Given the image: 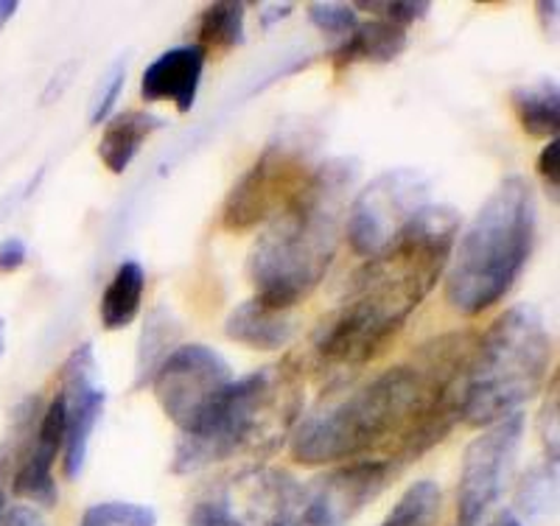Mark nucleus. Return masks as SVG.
I'll return each instance as SVG.
<instances>
[{
	"mask_svg": "<svg viewBox=\"0 0 560 526\" xmlns=\"http://www.w3.org/2000/svg\"><path fill=\"white\" fill-rule=\"evenodd\" d=\"M292 12H294V3H261V7H258L264 28L275 26V23H280V20H287Z\"/></svg>",
	"mask_w": 560,
	"mask_h": 526,
	"instance_id": "obj_32",
	"label": "nucleus"
},
{
	"mask_svg": "<svg viewBox=\"0 0 560 526\" xmlns=\"http://www.w3.org/2000/svg\"><path fill=\"white\" fill-rule=\"evenodd\" d=\"M18 9H20L18 0H0V32H3L9 23H12L14 14H18Z\"/></svg>",
	"mask_w": 560,
	"mask_h": 526,
	"instance_id": "obj_35",
	"label": "nucleus"
},
{
	"mask_svg": "<svg viewBox=\"0 0 560 526\" xmlns=\"http://www.w3.org/2000/svg\"><path fill=\"white\" fill-rule=\"evenodd\" d=\"M102 373H98L96 350L93 344H79L62 364V395L65 400V476L77 482L88 465L90 443L96 434L107 406V389H104Z\"/></svg>",
	"mask_w": 560,
	"mask_h": 526,
	"instance_id": "obj_12",
	"label": "nucleus"
},
{
	"mask_svg": "<svg viewBox=\"0 0 560 526\" xmlns=\"http://www.w3.org/2000/svg\"><path fill=\"white\" fill-rule=\"evenodd\" d=\"M79 526H158V513L135 501H102L82 515Z\"/></svg>",
	"mask_w": 560,
	"mask_h": 526,
	"instance_id": "obj_23",
	"label": "nucleus"
},
{
	"mask_svg": "<svg viewBox=\"0 0 560 526\" xmlns=\"http://www.w3.org/2000/svg\"><path fill=\"white\" fill-rule=\"evenodd\" d=\"M208 54L197 43H185L160 54L140 77V98L149 104L168 102L177 113H191L202 87Z\"/></svg>",
	"mask_w": 560,
	"mask_h": 526,
	"instance_id": "obj_14",
	"label": "nucleus"
},
{
	"mask_svg": "<svg viewBox=\"0 0 560 526\" xmlns=\"http://www.w3.org/2000/svg\"><path fill=\"white\" fill-rule=\"evenodd\" d=\"M443 507V490L432 479H420L395 501L387 518L378 526H434Z\"/></svg>",
	"mask_w": 560,
	"mask_h": 526,
	"instance_id": "obj_22",
	"label": "nucleus"
},
{
	"mask_svg": "<svg viewBox=\"0 0 560 526\" xmlns=\"http://www.w3.org/2000/svg\"><path fill=\"white\" fill-rule=\"evenodd\" d=\"M312 26L319 28L328 37H339L342 43L353 28L359 26L357 3H339V0H317L306 7Z\"/></svg>",
	"mask_w": 560,
	"mask_h": 526,
	"instance_id": "obj_24",
	"label": "nucleus"
},
{
	"mask_svg": "<svg viewBox=\"0 0 560 526\" xmlns=\"http://www.w3.org/2000/svg\"><path fill=\"white\" fill-rule=\"evenodd\" d=\"M409 34L387 20H359V26L334 48L331 62L337 70L353 68L357 62H393L407 51Z\"/></svg>",
	"mask_w": 560,
	"mask_h": 526,
	"instance_id": "obj_17",
	"label": "nucleus"
},
{
	"mask_svg": "<svg viewBox=\"0 0 560 526\" xmlns=\"http://www.w3.org/2000/svg\"><path fill=\"white\" fill-rule=\"evenodd\" d=\"M3 348H7V342H3V323H0V355H3Z\"/></svg>",
	"mask_w": 560,
	"mask_h": 526,
	"instance_id": "obj_37",
	"label": "nucleus"
},
{
	"mask_svg": "<svg viewBox=\"0 0 560 526\" xmlns=\"http://www.w3.org/2000/svg\"><path fill=\"white\" fill-rule=\"evenodd\" d=\"M124 84H127V65L115 62L113 68L107 70V77L102 79L96 93H93V102H90V115H88L90 127H98L102 121H109V118H113V109L115 104H118V98H121Z\"/></svg>",
	"mask_w": 560,
	"mask_h": 526,
	"instance_id": "obj_26",
	"label": "nucleus"
},
{
	"mask_svg": "<svg viewBox=\"0 0 560 526\" xmlns=\"http://www.w3.org/2000/svg\"><path fill=\"white\" fill-rule=\"evenodd\" d=\"M163 127H166V121L160 115H154L152 109L115 113L104 124L102 140H98V160H102L109 174H124L135 163L143 143Z\"/></svg>",
	"mask_w": 560,
	"mask_h": 526,
	"instance_id": "obj_16",
	"label": "nucleus"
},
{
	"mask_svg": "<svg viewBox=\"0 0 560 526\" xmlns=\"http://www.w3.org/2000/svg\"><path fill=\"white\" fill-rule=\"evenodd\" d=\"M0 526H48V521H45V515L39 513L37 507H32V504H18V507L7 510L3 524Z\"/></svg>",
	"mask_w": 560,
	"mask_h": 526,
	"instance_id": "obj_31",
	"label": "nucleus"
},
{
	"mask_svg": "<svg viewBox=\"0 0 560 526\" xmlns=\"http://www.w3.org/2000/svg\"><path fill=\"white\" fill-rule=\"evenodd\" d=\"M357 12L376 14L378 20H387L398 28H409L420 20H427L432 12L429 0H387V3H357Z\"/></svg>",
	"mask_w": 560,
	"mask_h": 526,
	"instance_id": "obj_27",
	"label": "nucleus"
},
{
	"mask_svg": "<svg viewBox=\"0 0 560 526\" xmlns=\"http://www.w3.org/2000/svg\"><path fill=\"white\" fill-rule=\"evenodd\" d=\"M353 177V160L319 163L308 183L264 224L247 255V278L258 303L292 311L317 292L337 255Z\"/></svg>",
	"mask_w": 560,
	"mask_h": 526,
	"instance_id": "obj_3",
	"label": "nucleus"
},
{
	"mask_svg": "<svg viewBox=\"0 0 560 526\" xmlns=\"http://www.w3.org/2000/svg\"><path fill=\"white\" fill-rule=\"evenodd\" d=\"M552 364V337L535 305L502 311L474 344L465 370L459 412L463 423L488 429L541 393Z\"/></svg>",
	"mask_w": 560,
	"mask_h": 526,
	"instance_id": "obj_5",
	"label": "nucleus"
},
{
	"mask_svg": "<svg viewBox=\"0 0 560 526\" xmlns=\"http://www.w3.org/2000/svg\"><path fill=\"white\" fill-rule=\"evenodd\" d=\"M280 370H258L236 378L217 400L208 418L188 434H179L174 448V474H197L210 465L228 463L247 448L278 409Z\"/></svg>",
	"mask_w": 560,
	"mask_h": 526,
	"instance_id": "obj_6",
	"label": "nucleus"
},
{
	"mask_svg": "<svg viewBox=\"0 0 560 526\" xmlns=\"http://www.w3.org/2000/svg\"><path fill=\"white\" fill-rule=\"evenodd\" d=\"M143 292H147V269L140 267L138 260H124L104 285L102 303H98V319L104 330L129 328L140 314Z\"/></svg>",
	"mask_w": 560,
	"mask_h": 526,
	"instance_id": "obj_18",
	"label": "nucleus"
},
{
	"mask_svg": "<svg viewBox=\"0 0 560 526\" xmlns=\"http://www.w3.org/2000/svg\"><path fill=\"white\" fill-rule=\"evenodd\" d=\"M488 526H524V524L516 518V513H499Z\"/></svg>",
	"mask_w": 560,
	"mask_h": 526,
	"instance_id": "obj_36",
	"label": "nucleus"
},
{
	"mask_svg": "<svg viewBox=\"0 0 560 526\" xmlns=\"http://www.w3.org/2000/svg\"><path fill=\"white\" fill-rule=\"evenodd\" d=\"M474 344V330H448L420 344L407 362L382 370L337 398L319 400L294 425L292 459L323 468L357 463L387 448L384 459L401 470L429 454L463 420L459 395Z\"/></svg>",
	"mask_w": 560,
	"mask_h": 526,
	"instance_id": "obj_1",
	"label": "nucleus"
},
{
	"mask_svg": "<svg viewBox=\"0 0 560 526\" xmlns=\"http://www.w3.org/2000/svg\"><path fill=\"white\" fill-rule=\"evenodd\" d=\"M188 526H244V521L233 510L228 493H217L194 504Z\"/></svg>",
	"mask_w": 560,
	"mask_h": 526,
	"instance_id": "obj_28",
	"label": "nucleus"
},
{
	"mask_svg": "<svg viewBox=\"0 0 560 526\" xmlns=\"http://www.w3.org/2000/svg\"><path fill=\"white\" fill-rule=\"evenodd\" d=\"M535 12H538V17H541L544 32L555 34V26H558V12H560L558 0H544V3H535Z\"/></svg>",
	"mask_w": 560,
	"mask_h": 526,
	"instance_id": "obj_33",
	"label": "nucleus"
},
{
	"mask_svg": "<svg viewBox=\"0 0 560 526\" xmlns=\"http://www.w3.org/2000/svg\"><path fill=\"white\" fill-rule=\"evenodd\" d=\"M527 418L524 412L510 414L488 425L477 440L468 443L463 454V468L457 479V504L452 526H482L490 510L508 490L510 476L516 468Z\"/></svg>",
	"mask_w": 560,
	"mask_h": 526,
	"instance_id": "obj_8",
	"label": "nucleus"
},
{
	"mask_svg": "<svg viewBox=\"0 0 560 526\" xmlns=\"http://www.w3.org/2000/svg\"><path fill=\"white\" fill-rule=\"evenodd\" d=\"M9 470V457L7 451L0 448V524H3V515L9 510V493H7V482H3V474Z\"/></svg>",
	"mask_w": 560,
	"mask_h": 526,
	"instance_id": "obj_34",
	"label": "nucleus"
},
{
	"mask_svg": "<svg viewBox=\"0 0 560 526\" xmlns=\"http://www.w3.org/2000/svg\"><path fill=\"white\" fill-rule=\"evenodd\" d=\"M395 465L382 457L345 463L317 476L300 493L283 526H348L395 479Z\"/></svg>",
	"mask_w": 560,
	"mask_h": 526,
	"instance_id": "obj_11",
	"label": "nucleus"
},
{
	"mask_svg": "<svg viewBox=\"0 0 560 526\" xmlns=\"http://www.w3.org/2000/svg\"><path fill=\"white\" fill-rule=\"evenodd\" d=\"M28 258V249L26 244L20 242V238H7V242L0 244V272L9 274V272H18Z\"/></svg>",
	"mask_w": 560,
	"mask_h": 526,
	"instance_id": "obj_30",
	"label": "nucleus"
},
{
	"mask_svg": "<svg viewBox=\"0 0 560 526\" xmlns=\"http://www.w3.org/2000/svg\"><path fill=\"white\" fill-rule=\"evenodd\" d=\"M179 323L174 317V311L166 305H158V308L149 311L147 325H143V337L138 342V355H135V387H143V384H152L154 373L166 355L174 348H179Z\"/></svg>",
	"mask_w": 560,
	"mask_h": 526,
	"instance_id": "obj_20",
	"label": "nucleus"
},
{
	"mask_svg": "<svg viewBox=\"0 0 560 526\" xmlns=\"http://www.w3.org/2000/svg\"><path fill=\"white\" fill-rule=\"evenodd\" d=\"M555 488H558V465H544L541 470L524 479L522 493H518V504H522L524 515H544L549 504H555Z\"/></svg>",
	"mask_w": 560,
	"mask_h": 526,
	"instance_id": "obj_25",
	"label": "nucleus"
},
{
	"mask_svg": "<svg viewBox=\"0 0 560 526\" xmlns=\"http://www.w3.org/2000/svg\"><path fill=\"white\" fill-rule=\"evenodd\" d=\"M429 197L427 179L412 168L378 174L359 190L345 219V235L359 258H376L407 227Z\"/></svg>",
	"mask_w": 560,
	"mask_h": 526,
	"instance_id": "obj_10",
	"label": "nucleus"
},
{
	"mask_svg": "<svg viewBox=\"0 0 560 526\" xmlns=\"http://www.w3.org/2000/svg\"><path fill=\"white\" fill-rule=\"evenodd\" d=\"M247 7L236 0H219L208 3L199 14L197 45L205 54L233 51L247 39Z\"/></svg>",
	"mask_w": 560,
	"mask_h": 526,
	"instance_id": "obj_21",
	"label": "nucleus"
},
{
	"mask_svg": "<svg viewBox=\"0 0 560 526\" xmlns=\"http://www.w3.org/2000/svg\"><path fill=\"white\" fill-rule=\"evenodd\" d=\"M463 217L427 202L382 255L370 258L342 303L314 330V355L331 367H362L393 344L420 303L446 274Z\"/></svg>",
	"mask_w": 560,
	"mask_h": 526,
	"instance_id": "obj_2",
	"label": "nucleus"
},
{
	"mask_svg": "<svg viewBox=\"0 0 560 526\" xmlns=\"http://www.w3.org/2000/svg\"><path fill=\"white\" fill-rule=\"evenodd\" d=\"M224 334L249 350L275 353L294 337L292 311H275L255 297L244 300L224 319Z\"/></svg>",
	"mask_w": 560,
	"mask_h": 526,
	"instance_id": "obj_15",
	"label": "nucleus"
},
{
	"mask_svg": "<svg viewBox=\"0 0 560 526\" xmlns=\"http://www.w3.org/2000/svg\"><path fill=\"white\" fill-rule=\"evenodd\" d=\"M510 107L516 113L524 135L555 140L560 132V95L555 82L518 84L510 90Z\"/></svg>",
	"mask_w": 560,
	"mask_h": 526,
	"instance_id": "obj_19",
	"label": "nucleus"
},
{
	"mask_svg": "<svg viewBox=\"0 0 560 526\" xmlns=\"http://www.w3.org/2000/svg\"><path fill=\"white\" fill-rule=\"evenodd\" d=\"M538 177L544 179L547 190L552 194V199H558L560 188V140H549L544 147L541 157H538Z\"/></svg>",
	"mask_w": 560,
	"mask_h": 526,
	"instance_id": "obj_29",
	"label": "nucleus"
},
{
	"mask_svg": "<svg viewBox=\"0 0 560 526\" xmlns=\"http://www.w3.org/2000/svg\"><path fill=\"white\" fill-rule=\"evenodd\" d=\"M233 381L236 375L222 353L208 344H179L154 373L152 393L179 434H188L208 418Z\"/></svg>",
	"mask_w": 560,
	"mask_h": 526,
	"instance_id": "obj_9",
	"label": "nucleus"
},
{
	"mask_svg": "<svg viewBox=\"0 0 560 526\" xmlns=\"http://www.w3.org/2000/svg\"><path fill=\"white\" fill-rule=\"evenodd\" d=\"M538 235L535 188L510 174L490 190L477 217L454 244L446 267V303L463 317L497 308L518 283Z\"/></svg>",
	"mask_w": 560,
	"mask_h": 526,
	"instance_id": "obj_4",
	"label": "nucleus"
},
{
	"mask_svg": "<svg viewBox=\"0 0 560 526\" xmlns=\"http://www.w3.org/2000/svg\"><path fill=\"white\" fill-rule=\"evenodd\" d=\"M65 448V400L62 395H54L37 425L20 445L18 459H14L12 493L20 499H28L39 507H54L57 504V479H54V465Z\"/></svg>",
	"mask_w": 560,
	"mask_h": 526,
	"instance_id": "obj_13",
	"label": "nucleus"
},
{
	"mask_svg": "<svg viewBox=\"0 0 560 526\" xmlns=\"http://www.w3.org/2000/svg\"><path fill=\"white\" fill-rule=\"evenodd\" d=\"M314 168L306 140L278 135L228 190L219 213L222 227L228 233H247L267 224L308 183Z\"/></svg>",
	"mask_w": 560,
	"mask_h": 526,
	"instance_id": "obj_7",
	"label": "nucleus"
}]
</instances>
